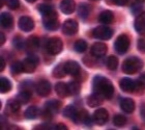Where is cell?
<instances>
[{
  "label": "cell",
  "instance_id": "1",
  "mask_svg": "<svg viewBox=\"0 0 145 130\" xmlns=\"http://www.w3.org/2000/svg\"><path fill=\"white\" fill-rule=\"evenodd\" d=\"M92 91L102 95L105 99L110 100L114 96V85L108 78L97 75L92 80Z\"/></svg>",
  "mask_w": 145,
  "mask_h": 130
},
{
  "label": "cell",
  "instance_id": "2",
  "mask_svg": "<svg viewBox=\"0 0 145 130\" xmlns=\"http://www.w3.org/2000/svg\"><path fill=\"white\" fill-rule=\"evenodd\" d=\"M143 67H144V63L141 58L136 57V56H131L123 61L121 70L127 75H133V74L140 72L143 69Z\"/></svg>",
  "mask_w": 145,
  "mask_h": 130
},
{
  "label": "cell",
  "instance_id": "3",
  "mask_svg": "<svg viewBox=\"0 0 145 130\" xmlns=\"http://www.w3.org/2000/svg\"><path fill=\"white\" fill-rule=\"evenodd\" d=\"M46 50L50 55L59 54L63 49V43L59 38H51L46 42Z\"/></svg>",
  "mask_w": 145,
  "mask_h": 130
},
{
  "label": "cell",
  "instance_id": "4",
  "mask_svg": "<svg viewBox=\"0 0 145 130\" xmlns=\"http://www.w3.org/2000/svg\"><path fill=\"white\" fill-rule=\"evenodd\" d=\"M130 48V38L127 34H120L117 36V39L114 43V49L118 54L123 55L125 54Z\"/></svg>",
  "mask_w": 145,
  "mask_h": 130
},
{
  "label": "cell",
  "instance_id": "5",
  "mask_svg": "<svg viewBox=\"0 0 145 130\" xmlns=\"http://www.w3.org/2000/svg\"><path fill=\"white\" fill-rule=\"evenodd\" d=\"M92 36L95 39L102 40V41H108L113 36V30L112 28L108 27L104 24L102 26H97L92 30Z\"/></svg>",
  "mask_w": 145,
  "mask_h": 130
},
{
  "label": "cell",
  "instance_id": "6",
  "mask_svg": "<svg viewBox=\"0 0 145 130\" xmlns=\"http://www.w3.org/2000/svg\"><path fill=\"white\" fill-rule=\"evenodd\" d=\"M22 64H23V72L30 74V73H33L37 68L39 64V58L37 57V55L33 53L25 58L24 61H22Z\"/></svg>",
  "mask_w": 145,
  "mask_h": 130
},
{
  "label": "cell",
  "instance_id": "7",
  "mask_svg": "<svg viewBox=\"0 0 145 130\" xmlns=\"http://www.w3.org/2000/svg\"><path fill=\"white\" fill-rule=\"evenodd\" d=\"M42 25H44V27L49 31L57 30L58 27H59V21H58L57 13H56V14H53V15L42 17Z\"/></svg>",
  "mask_w": 145,
  "mask_h": 130
},
{
  "label": "cell",
  "instance_id": "8",
  "mask_svg": "<svg viewBox=\"0 0 145 130\" xmlns=\"http://www.w3.org/2000/svg\"><path fill=\"white\" fill-rule=\"evenodd\" d=\"M79 30V24L76 20L72 19H69L67 21H64V23L62 24V33L65 36H74L78 32Z\"/></svg>",
  "mask_w": 145,
  "mask_h": 130
},
{
  "label": "cell",
  "instance_id": "9",
  "mask_svg": "<svg viewBox=\"0 0 145 130\" xmlns=\"http://www.w3.org/2000/svg\"><path fill=\"white\" fill-rule=\"evenodd\" d=\"M35 91L40 97H47L51 93V83L47 79H42L36 83Z\"/></svg>",
  "mask_w": 145,
  "mask_h": 130
},
{
  "label": "cell",
  "instance_id": "10",
  "mask_svg": "<svg viewBox=\"0 0 145 130\" xmlns=\"http://www.w3.org/2000/svg\"><path fill=\"white\" fill-rule=\"evenodd\" d=\"M40 47V41L36 36H32L28 38L25 43V50L29 54H33L35 53Z\"/></svg>",
  "mask_w": 145,
  "mask_h": 130
},
{
  "label": "cell",
  "instance_id": "11",
  "mask_svg": "<svg viewBox=\"0 0 145 130\" xmlns=\"http://www.w3.org/2000/svg\"><path fill=\"white\" fill-rule=\"evenodd\" d=\"M18 26L22 31L29 32V31L33 30L35 24H34V21L32 20V18L28 17V16H23V17L19 19Z\"/></svg>",
  "mask_w": 145,
  "mask_h": 130
},
{
  "label": "cell",
  "instance_id": "12",
  "mask_svg": "<svg viewBox=\"0 0 145 130\" xmlns=\"http://www.w3.org/2000/svg\"><path fill=\"white\" fill-rule=\"evenodd\" d=\"M109 120V114L107 112V109L105 108H99L97 112H94L93 114V121L95 124L103 126L108 122Z\"/></svg>",
  "mask_w": 145,
  "mask_h": 130
},
{
  "label": "cell",
  "instance_id": "13",
  "mask_svg": "<svg viewBox=\"0 0 145 130\" xmlns=\"http://www.w3.org/2000/svg\"><path fill=\"white\" fill-rule=\"evenodd\" d=\"M119 86L120 90L124 93H134L135 92V86H136V81L129 77H123L119 80Z\"/></svg>",
  "mask_w": 145,
  "mask_h": 130
},
{
  "label": "cell",
  "instance_id": "14",
  "mask_svg": "<svg viewBox=\"0 0 145 130\" xmlns=\"http://www.w3.org/2000/svg\"><path fill=\"white\" fill-rule=\"evenodd\" d=\"M107 50H108V47H107L106 44L97 42V43H94L93 45L91 46L90 52L94 57L99 58V57H103L104 55L107 53Z\"/></svg>",
  "mask_w": 145,
  "mask_h": 130
},
{
  "label": "cell",
  "instance_id": "15",
  "mask_svg": "<svg viewBox=\"0 0 145 130\" xmlns=\"http://www.w3.org/2000/svg\"><path fill=\"white\" fill-rule=\"evenodd\" d=\"M65 69L69 75L72 77H78L81 73V67L75 61H69L65 63Z\"/></svg>",
  "mask_w": 145,
  "mask_h": 130
},
{
  "label": "cell",
  "instance_id": "16",
  "mask_svg": "<svg viewBox=\"0 0 145 130\" xmlns=\"http://www.w3.org/2000/svg\"><path fill=\"white\" fill-rule=\"evenodd\" d=\"M134 27L139 34L145 36V12H142L140 15L137 16L134 23Z\"/></svg>",
  "mask_w": 145,
  "mask_h": 130
},
{
  "label": "cell",
  "instance_id": "17",
  "mask_svg": "<svg viewBox=\"0 0 145 130\" xmlns=\"http://www.w3.org/2000/svg\"><path fill=\"white\" fill-rule=\"evenodd\" d=\"M59 9L64 15H71V14L75 12L76 3L74 0H62L60 2Z\"/></svg>",
  "mask_w": 145,
  "mask_h": 130
},
{
  "label": "cell",
  "instance_id": "18",
  "mask_svg": "<svg viewBox=\"0 0 145 130\" xmlns=\"http://www.w3.org/2000/svg\"><path fill=\"white\" fill-rule=\"evenodd\" d=\"M104 99H105V98H104L102 95L93 92L92 94L89 95L87 97V105L89 106V107H92V108L97 107V106H100L101 104L103 103Z\"/></svg>",
  "mask_w": 145,
  "mask_h": 130
},
{
  "label": "cell",
  "instance_id": "19",
  "mask_svg": "<svg viewBox=\"0 0 145 130\" xmlns=\"http://www.w3.org/2000/svg\"><path fill=\"white\" fill-rule=\"evenodd\" d=\"M120 108L122 109V112H127V114H132L136 108L135 101L131 98H124L120 101Z\"/></svg>",
  "mask_w": 145,
  "mask_h": 130
},
{
  "label": "cell",
  "instance_id": "20",
  "mask_svg": "<svg viewBox=\"0 0 145 130\" xmlns=\"http://www.w3.org/2000/svg\"><path fill=\"white\" fill-rule=\"evenodd\" d=\"M77 12H78V16L80 18L83 19V20H86L91 13V5L85 2L80 3L77 7Z\"/></svg>",
  "mask_w": 145,
  "mask_h": 130
},
{
  "label": "cell",
  "instance_id": "21",
  "mask_svg": "<svg viewBox=\"0 0 145 130\" xmlns=\"http://www.w3.org/2000/svg\"><path fill=\"white\" fill-rule=\"evenodd\" d=\"M20 108H21V103L19 102L17 99H10L6 103L5 112L7 114L14 115V114H17L20 110Z\"/></svg>",
  "mask_w": 145,
  "mask_h": 130
},
{
  "label": "cell",
  "instance_id": "22",
  "mask_svg": "<svg viewBox=\"0 0 145 130\" xmlns=\"http://www.w3.org/2000/svg\"><path fill=\"white\" fill-rule=\"evenodd\" d=\"M0 23H1V26L3 28L9 29L14 25V18L9 13H2L1 17H0Z\"/></svg>",
  "mask_w": 145,
  "mask_h": 130
},
{
  "label": "cell",
  "instance_id": "23",
  "mask_svg": "<svg viewBox=\"0 0 145 130\" xmlns=\"http://www.w3.org/2000/svg\"><path fill=\"white\" fill-rule=\"evenodd\" d=\"M55 92L60 98H67L70 95L69 86L64 82H57L55 85Z\"/></svg>",
  "mask_w": 145,
  "mask_h": 130
},
{
  "label": "cell",
  "instance_id": "24",
  "mask_svg": "<svg viewBox=\"0 0 145 130\" xmlns=\"http://www.w3.org/2000/svg\"><path fill=\"white\" fill-rule=\"evenodd\" d=\"M114 20V15H113V13L111 11H104L100 14L99 16V21L102 23V24H105V25H108V24H111L112 22Z\"/></svg>",
  "mask_w": 145,
  "mask_h": 130
},
{
  "label": "cell",
  "instance_id": "25",
  "mask_svg": "<svg viewBox=\"0 0 145 130\" xmlns=\"http://www.w3.org/2000/svg\"><path fill=\"white\" fill-rule=\"evenodd\" d=\"M61 106H62V104H61V101H59V100H49L45 104L46 108L49 109L53 114H58Z\"/></svg>",
  "mask_w": 145,
  "mask_h": 130
},
{
  "label": "cell",
  "instance_id": "26",
  "mask_svg": "<svg viewBox=\"0 0 145 130\" xmlns=\"http://www.w3.org/2000/svg\"><path fill=\"white\" fill-rule=\"evenodd\" d=\"M67 69H65V63H60L58 64L57 66L55 67L53 72H52V75L55 78H63L64 76L67 75Z\"/></svg>",
  "mask_w": 145,
  "mask_h": 130
},
{
  "label": "cell",
  "instance_id": "27",
  "mask_svg": "<svg viewBox=\"0 0 145 130\" xmlns=\"http://www.w3.org/2000/svg\"><path fill=\"white\" fill-rule=\"evenodd\" d=\"M39 115H40V110L39 109V107H36L34 105L29 106L24 112V117L26 119H29V120L36 119Z\"/></svg>",
  "mask_w": 145,
  "mask_h": 130
},
{
  "label": "cell",
  "instance_id": "28",
  "mask_svg": "<svg viewBox=\"0 0 145 130\" xmlns=\"http://www.w3.org/2000/svg\"><path fill=\"white\" fill-rule=\"evenodd\" d=\"M77 114H78V110H77L75 105H67V107L63 109V117L70 119L72 122L76 121Z\"/></svg>",
  "mask_w": 145,
  "mask_h": 130
},
{
  "label": "cell",
  "instance_id": "29",
  "mask_svg": "<svg viewBox=\"0 0 145 130\" xmlns=\"http://www.w3.org/2000/svg\"><path fill=\"white\" fill-rule=\"evenodd\" d=\"M37 9H39V12L42 14V17L56 14V11L54 9V7H53L51 4H48V3H42V4H40V5L37 7Z\"/></svg>",
  "mask_w": 145,
  "mask_h": 130
},
{
  "label": "cell",
  "instance_id": "30",
  "mask_svg": "<svg viewBox=\"0 0 145 130\" xmlns=\"http://www.w3.org/2000/svg\"><path fill=\"white\" fill-rule=\"evenodd\" d=\"M31 96H32V93H30V92L20 91L19 92V94L17 95L16 99L21 103V105H25V104H27V103L30 101Z\"/></svg>",
  "mask_w": 145,
  "mask_h": 130
},
{
  "label": "cell",
  "instance_id": "31",
  "mask_svg": "<svg viewBox=\"0 0 145 130\" xmlns=\"http://www.w3.org/2000/svg\"><path fill=\"white\" fill-rule=\"evenodd\" d=\"M67 86H69L70 95H72V96H77V95L80 93V90H81L80 82L77 81V80H72V81H70L67 83Z\"/></svg>",
  "mask_w": 145,
  "mask_h": 130
},
{
  "label": "cell",
  "instance_id": "32",
  "mask_svg": "<svg viewBox=\"0 0 145 130\" xmlns=\"http://www.w3.org/2000/svg\"><path fill=\"white\" fill-rule=\"evenodd\" d=\"M35 86L36 84H34L33 81H31V80H24V81H22L19 84V90L20 91H26L32 93L35 90Z\"/></svg>",
  "mask_w": 145,
  "mask_h": 130
},
{
  "label": "cell",
  "instance_id": "33",
  "mask_svg": "<svg viewBox=\"0 0 145 130\" xmlns=\"http://www.w3.org/2000/svg\"><path fill=\"white\" fill-rule=\"evenodd\" d=\"M12 82L9 81L6 77H1L0 78V91L2 94H6L12 90Z\"/></svg>",
  "mask_w": 145,
  "mask_h": 130
},
{
  "label": "cell",
  "instance_id": "34",
  "mask_svg": "<svg viewBox=\"0 0 145 130\" xmlns=\"http://www.w3.org/2000/svg\"><path fill=\"white\" fill-rule=\"evenodd\" d=\"M107 68L111 71H115L118 67V58L115 55H110L106 61Z\"/></svg>",
  "mask_w": 145,
  "mask_h": 130
},
{
  "label": "cell",
  "instance_id": "35",
  "mask_svg": "<svg viewBox=\"0 0 145 130\" xmlns=\"http://www.w3.org/2000/svg\"><path fill=\"white\" fill-rule=\"evenodd\" d=\"M10 72L12 75H19L23 72V64L22 61H14L10 65Z\"/></svg>",
  "mask_w": 145,
  "mask_h": 130
},
{
  "label": "cell",
  "instance_id": "36",
  "mask_svg": "<svg viewBox=\"0 0 145 130\" xmlns=\"http://www.w3.org/2000/svg\"><path fill=\"white\" fill-rule=\"evenodd\" d=\"M74 48L79 53H83L87 50V43L85 42L84 40H78L74 44Z\"/></svg>",
  "mask_w": 145,
  "mask_h": 130
},
{
  "label": "cell",
  "instance_id": "37",
  "mask_svg": "<svg viewBox=\"0 0 145 130\" xmlns=\"http://www.w3.org/2000/svg\"><path fill=\"white\" fill-rule=\"evenodd\" d=\"M127 118L122 115H115L113 117V124L116 126V127H122L127 124Z\"/></svg>",
  "mask_w": 145,
  "mask_h": 130
},
{
  "label": "cell",
  "instance_id": "38",
  "mask_svg": "<svg viewBox=\"0 0 145 130\" xmlns=\"http://www.w3.org/2000/svg\"><path fill=\"white\" fill-rule=\"evenodd\" d=\"M25 41L23 40L21 36H16L12 39V46L18 50H22L23 48H25Z\"/></svg>",
  "mask_w": 145,
  "mask_h": 130
},
{
  "label": "cell",
  "instance_id": "39",
  "mask_svg": "<svg viewBox=\"0 0 145 130\" xmlns=\"http://www.w3.org/2000/svg\"><path fill=\"white\" fill-rule=\"evenodd\" d=\"M143 9H144V6H143L140 2H137L131 6V12H132V14H133V15H136V16L140 15V14L143 12Z\"/></svg>",
  "mask_w": 145,
  "mask_h": 130
},
{
  "label": "cell",
  "instance_id": "40",
  "mask_svg": "<svg viewBox=\"0 0 145 130\" xmlns=\"http://www.w3.org/2000/svg\"><path fill=\"white\" fill-rule=\"evenodd\" d=\"M53 115H54V114L52 112H50L49 109H47L46 107H44V109L40 112V117H42V119L47 122L51 121L52 118H53Z\"/></svg>",
  "mask_w": 145,
  "mask_h": 130
},
{
  "label": "cell",
  "instance_id": "41",
  "mask_svg": "<svg viewBox=\"0 0 145 130\" xmlns=\"http://www.w3.org/2000/svg\"><path fill=\"white\" fill-rule=\"evenodd\" d=\"M34 129L36 130H53L57 129V125H53L51 123H45V124H40L35 126Z\"/></svg>",
  "mask_w": 145,
  "mask_h": 130
},
{
  "label": "cell",
  "instance_id": "42",
  "mask_svg": "<svg viewBox=\"0 0 145 130\" xmlns=\"http://www.w3.org/2000/svg\"><path fill=\"white\" fill-rule=\"evenodd\" d=\"M145 92V83L142 82L141 80H136V86H135V92L134 93H137V94H143Z\"/></svg>",
  "mask_w": 145,
  "mask_h": 130
},
{
  "label": "cell",
  "instance_id": "43",
  "mask_svg": "<svg viewBox=\"0 0 145 130\" xmlns=\"http://www.w3.org/2000/svg\"><path fill=\"white\" fill-rule=\"evenodd\" d=\"M5 4L9 9H18L20 7L19 0H5Z\"/></svg>",
  "mask_w": 145,
  "mask_h": 130
},
{
  "label": "cell",
  "instance_id": "44",
  "mask_svg": "<svg viewBox=\"0 0 145 130\" xmlns=\"http://www.w3.org/2000/svg\"><path fill=\"white\" fill-rule=\"evenodd\" d=\"M137 49L141 53H145V38H140L137 41Z\"/></svg>",
  "mask_w": 145,
  "mask_h": 130
},
{
  "label": "cell",
  "instance_id": "45",
  "mask_svg": "<svg viewBox=\"0 0 145 130\" xmlns=\"http://www.w3.org/2000/svg\"><path fill=\"white\" fill-rule=\"evenodd\" d=\"M140 117L142 119L143 123L145 124V103H142L140 106Z\"/></svg>",
  "mask_w": 145,
  "mask_h": 130
},
{
  "label": "cell",
  "instance_id": "46",
  "mask_svg": "<svg viewBox=\"0 0 145 130\" xmlns=\"http://www.w3.org/2000/svg\"><path fill=\"white\" fill-rule=\"evenodd\" d=\"M113 2H114L116 5L124 6V5H127V3H129V0H113Z\"/></svg>",
  "mask_w": 145,
  "mask_h": 130
},
{
  "label": "cell",
  "instance_id": "47",
  "mask_svg": "<svg viewBox=\"0 0 145 130\" xmlns=\"http://www.w3.org/2000/svg\"><path fill=\"white\" fill-rule=\"evenodd\" d=\"M57 129L58 130H67V125H64V124H58L57 125Z\"/></svg>",
  "mask_w": 145,
  "mask_h": 130
},
{
  "label": "cell",
  "instance_id": "48",
  "mask_svg": "<svg viewBox=\"0 0 145 130\" xmlns=\"http://www.w3.org/2000/svg\"><path fill=\"white\" fill-rule=\"evenodd\" d=\"M5 68V59L4 58H1V68H0V71H3Z\"/></svg>",
  "mask_w": 145,
  "mask_h": 130
},
{
  "label": "cell",
  "instance_id": "49",
  "mask_svg": "<svg viewBox=\"0 0 145 130\" xmlns=\"http://www.w3.org/2000/svg\"><path fill=\"white\" fill-rule=\"evenodd\" d=\"M0 36H1V42H0V44H1V45H3V44H4V43H5V34H4V33L3 32H1V34H0Z\"/></svg>",
  "mask_w": 145,
  "mask_h": 130
},
{
  "label": "cell",
  "instance_id": "50",
  "mask_svg": "<svg viewBox=\"0 0 145 130\" xmlns=\"http://www.w3.org/2000/svg\"><path fill=\"white\" fill-rule=\"evenodd\" d=\"M138 79H139V80H141V81L144 82V83H145V73L141 74V75H140V77H139Z\"/></svg>",
  "mask_w": 145,
  "mask_h": 130
},
{
  "label": "cell",
  "instance_id": "51",
  "mask_svg": "<svg viewBox=\"0 0 145 130\" xmlns=\"http://www.w3.org/2000/svg\"><path fill=\"white\" fill-rule=\"evenodd\" d=\"M27 2H29V3H34L36 1V0H26Z\"/></svg>",
  "mask_w": 145,
  "mask_h": 130
},
{
  "label": "cell",
  "instance_id": "52",
  "mask_svg": "<svg viewBox=\"0 0 145 130\" xmlns=\"http://www.w3.org/2000/svg\"><path fill=\"white\" fill-rule=\"evenodd\" d=\"M137 2H140V3H144L145 2V0H136Z\"/></svg>",
  "mask_w": 145,
  "mask_h": 130
},
{
  "label": "cell",
  "instance_id": "53",
  "mask_svg": "<svg viewBox=\"0 0 145 130\" xmlns=\"http://www.w3.org/2000/svg\"><path fill=\"white\" fill-rule=\"evenodd\" d=\"M92 1H97V0H92Z\"/></svg>",
  "mask_w": 145,
  "mask_h": 130
}]
</instances>
